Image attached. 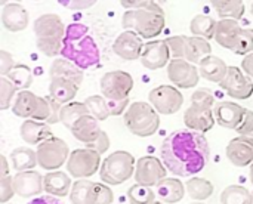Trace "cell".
Here are the masks:
<instances>
[{
	"label": "cell",
	"instance_id": "obj_1",
	"mask_svg": "<svg viewBox=\"0 0 253 204\" xmlns=\"http://www.w3.org/2000/svg\"><path fill=\"white\" fill-rule=\"evenodd\" d=\"M162 162L175 176L193 178L202 172L211 157L208 139L203 133L182 129L172 132L162 144Z\"/></svg>",
	"mask_w": 253,
	"mask_h": 204
},
{
	"label": "cell",
	"instance_id": "obj_2",
	"mask_svg": "<svg viewBox=\"0 0 253 204\" xmlns=\"http://www.w3.org/2000/svg\"><path fill=\"white\" fill-rule=\"evenodd\" d=\"M61 56L71 61L82 70H87L99 64V47L96 41L89 36L87 25L80 22L67 25Z\"/></svg>",
	"mask_w": 253,
	"mask_h": 204
},
{
	"label": "cell",
	"instance_id": "obj_3",
	"mask_svg": "<svg viewBox=\"0 0 253 204\" xmlns=\"http://www.w3.org/2000/svg\"><path fill=\"white\" fill-rule=\"evenodd\" d=\"M122 25L125 31H133L141 39H154L162 34L166 25V18L163 9L151 1L147 7L126 10L122 18Z\"/></svg>",
	"mask_w": 253,
	"mask_h": 204
},
{
	"label": "cell",
	"instance_id": "obj_4",
	"mask_svg": "<svg viewBox=\"0 0 253 204\" xmlns=\"http://www.w3.org/2000/svg\"><path fill=\"white\" fill-rule=\"evenodd\" d=\"M67 27L56 13H44L34 21L36 46L44 56L61 55Z\"/></svg>",
	"mask_w": 253,
	"mask_h": 204
},
{
	"label": "cell",
	"instance_id": "obj_5",
	"mask_svg": "<svg viewBox=\"0 0 253 204\" xmlns=\"http://www.w3.org/2000/svg\"><path fill=\"white\" fill-rule=\"evenodd\" d=\"M215 96L208 89H197L191 95V105L184 114V123L190 130L206 133L216 123L213 114Z\"/></svg>",
	"mask_w": 253,
	"mask_h": 204
},
{
	"label": "cell",
	"instance_id": "obj_6",
	"mask_svg": "<svg viewBox=\"0 0 253 204\" xmlns=\"http://www.w3.org/2000/svg\"><path fill=\"white\" fill-rule=\"evenodd\" d=\"M126 129L139 138H148L159 130L160 117L156 108L148 102H133L125 113Z\"/></svg>",
	"mask_w": 253,
	"mask_h": 204
},
{
	"label": "cell",
	"instance_id": "obj_7",
	"mask_svg": "<svg viewBox=\"0 0 253 204\" xmlns=\"http://www.w3.org/2000/svg\"><path fill=\"white\" fill-rule=\"evenodd\" d=\"M135 157L127 151H116L110 154L101 164L99 176L107 185H120L135 175Z\"/></svg>",
	"mask_w": 253,
	"mask_h": 204
},
{
	"label": "cell",
	"instance_id": "obj_8",
	"mask_svg": "<svg viewBox=\"0 0 253 204\" xmlns=\"http://www.w3.org/2000/svg\"><path fill=\"white\" fill-rule=\"evenodd\" d=\"M113 191L107 184L89 179H77L70 194L71 204H113Z\"/></svg>",
	"mask_w": 253,
	"mask_h": 204
},
{
	"label": "cell",
	"instance_id": "obj_9",
	"mask_svg": "<svg viewBox=\"0 0 253 204\" xmlns=\"http://www.w3.org/2000/svg\"><path fill=\"white\" fill-rule=\"evenodd\" d=\"M36 154H37L39 166L44 170L53 172L59 169L65 162H68L70 150L65 141H62L61 138L52 136L46 139L44 142H42L40 145H37Z\"/></svg>",
	"mask_w": 253,
	"mask_h": 204
},
{
	"label": "cell",
	"instance_id": "obj_10",
	"mask_svg": "<svg viewBox=\"0 0 253 204\" xmlns=\"http://www.w3.org/2000/svg\"><path fill=\"white\" fill-rule=\"evenodd\" d=\"M99 166H101V154H98L96 151L87 147L71 151L67 162V170L76 179H86L95 175Z\"/></svg>",
	"mask_w": 253,
	"mask_h": 204
},
{
	"label": "cell",
	"instance_id": "obj_11",
	"mask_svg": "<svg viewBox=\"0 0 253 204\" xmlns=\"http://www.w3.org/2000/svg\"><path fill=\"white\" fill-rule=\"evenodd\" d=\"M99 86L102 96L108 101L129 99V95L133 89V77L126 71H110L102 76Z\"/></svg>",
	"mask_w": 253,
	"mask_h": 204
},
{
	"label": "cell",
	"instance_id": "obj_12",
	"mask_svg": "<svg viewBox=\"0 0 253 204\" xmlns=\"http://www.w3.org/2000/svg\"><path fill=\"white\" fill-rule=\"evenodd\" d=\"M148 99L150 104L156 108V111L165 116L178 113L184 104V96L179 92V89L169 84H162L150 90Z\"/></svg>",
	"mask_w": 253,
	"mask_h": 204
},
{
	"label": "cell",
	"instance_id": "obj_13",
	"mask_svg": "<svg viewBox=\"0 0 253 204\" xmlns=\"http://www.w3.org/2000/svg\"><path fill=\"white\" fill-rule=\"evenodd\" d=\"M166 166L163 162L153 156H145L136 160L135 166V181L136 184L145 185V187H157L159 182H162L166 176Z\"/></svg>",
	"mask_w": 253,
	"mask_h": 204
},
{
	"label": "cell",
	"instance_id": "obj_14",
	"mask_svg": "<svg viewBox=\"0 0 253 204\" xmlns=\"http://www.w3.org/2000/svg\"><path fill=\"white\" fill-rule=\"evenodd\" d=\"M219 87L233 99H249L253 95V80L237 67H228L225 79Z\"/></svg>",
	"mask_w": 253,
	"mask_h": 204
},
{
	"label": "cell",
	"instance_id": "obj_15",
	"mask_svg": "<svg viewBox=\"0 0 253 204\" xmlns=\"http://www.w3.org/2000/svg\"><path fill=\"white\" fill-rule=\"evenodd\" d=\"M168 77L178 89H190L199 84L200 73L199 68L187 59H170Z\"/></svg>",
	"mask_w": 253,
	"mask_h": 204
},
{
	"label": "cell",
	"instance_id": "obj_16",
	"mask_svg": "<svg viewBox=\"0 0 253 204\" xmlns=\"http://www.w3.org/2000/svg\"><path fill=\"white\" fill-rule=\"evenodd\" d=\"M170 49L166 40H151L144 44L141 64L148 70H159L169 65Z\"/></svg>",
	"mask_w": 253,
	"mask_h": 204
},
{
	"label": "cell",
	"instance_id": "obj_17",
	"mask_svg": "<svg viewBox=\"0 0 253 204\" xmlns=\"http://www.w3.org/2000/svg\"><path fill=\"white\" fill-rule=\"evenodd\" d=\"M13 179V190L15 194L28 199V197H39L44 191L43 185V176L36 170H27V172H16Z\"/></svg>",
	"mask_w": 253,
	"mask_h": 204
},
{
	"label": "cell",
	"instance_id": "obj_18",
	"mask_svg": "<svg viewBox=\"0 0 253 204\" xmlns=\"http://www.w3.org/2000/svg\"><path fill=\"white\" fill-rule=\"evenodd\" d=\"M142 49H144L142 39L133 31H123L122 34L117 36V39L113 43L114 53L125 61L141 59Z\"/></svg>",
	"mask_w": 253,
	"mask_h": 204
},
{
	"label": "cell",
	"instance_id": "obj_19",
	"mask_svg": "<svg viewBox=\"0 0 253 204\" xmlns=\"http://www.w3.org/2000/svg\"><path fill=\"white\" fill-rule=\"evenodd\" d=\"M246 111H248L246 108H243L242 105L233 101L218 102L213 108L216 123L225 129H234V130L240 126Z\"/></svg>",
	"mask_w": 253,
	"mask_h": 204
},
{
	"label": "cell",
	"instance_id": "obj_20",
	"mask_svg": "<svg viewBox=\"0 0 253 204\" xmlns=\"http://www.w3.org/2000/svg\"><path fill=\"white\" fill-rule=\"evenodd\" d=\"M227 157L237 167H246L253 163V139L237 136L227 145Z\"/></svg>",
	"mask_w": 253,
	"mask_h": 204
},
{
	"label": "cell",
	"instance_id": "obj_21",
	"mask_svg": "<svg viewBox=\"0 0 253 204\" xmlns=\"http://www.w3.org/2000/svg\"><path fill=\"white\" fill-rule=\"evenodd\" d=\"M1 24L10 33H18L28 25V12L19 3H7L1 10Z\"/></svg>",
	"mask_w": 253,
	"mask_h": 204
},
{
	"label": "cell",
	"instance_id": "obj_22",
	"mask_svg": "<svg viewBox=\"0 0 253 204\" xmlns=\"http://www.w3.org/2000/svg\"><path fill=\"white\" fill-rule=\"evenodd\" d=\"M19 133H21L22 141L28 145H40L46 139L52 138L50 124L44 122H37L33 119H28L21 124Z\"/></svg>",
	"mask_w": 253,
	"mask_h": 204
},
{
	"label": "cell",
	"instance_id": "obj_23",
	"mask_svg": "<svg viewBox=\"0 0 253 204\" xmlns=\"http://www.w3.org/2000/svg\"><path fill=\"white\" fill-rule=\"evenodd\" d=\"M70 130L74 135V138L77 141L83 142L84 145L95 142L99 138V135L102 133L98 120L90 114L83 116L82 119H79Z\"/></svg>",
	"mask_w": 253,
	"mask_h": 204
},
{
	"label": "cell",
	"instance_id": "obj_24",
	"mask_svg": "<svg viewBox=\"0 0 253 204\" xmlns=\"http://www.w3.org/2000/svg\"><path fill=\"white\" fill-rule=\"evenodd\" d=\"M49 76H50V79L61 77V79L71 80L79 87L82 86L83 79H84L83 70L79 68L71 61L65 59V58H56V59H53V62H52V65L49 68Z\"/></svg>",
	"mask_w": 253,
	"mask_h": 204
},
{
	"label": "cell",
	"instance_id": "obj_25",
	"mask_svg": "<svg viewBox=\"0 0 253 204\" xmlns=\"http://www.w3.org/2000/svg\"><path fill=\"white\" fill-rule=\"evenodd\" d=\"M43 185L44 191L53 197H65L70 194V190L73 188L70 175L61 170L47 172L43 176Z\"/></svg>",
	"mask_w": 253,
	"mask_h": 204
},
{
	"label": "cell",
	"instance_id": "obj_26",
	"mask_svg": "<svg viewBox=\"0 0 253 204\" xmlns=\"http://www.w3.org/2000/svg\"><path fill=\"white\" fill-rule=\"evenodd\" d=\"M199 73L200 77H203L208 82L221 83L228 73V65L221 58L215 55H209L199 64Z\"/></svg>",
	"mask_w": 253,
	"mask_h": 204
},
{
	"label": "cell",
	"instance_id": "obj_27",
	"mask_svg": "<svg viewBox=\"0 0 253 204\" xmlns=\"http://www.w3.org/2000/svg\"><path fill=\"white\" fill-rule=\"evenodd\" d=\"M185 185L176 178H165L156 187L157 197L168 204H175L181 202L185 196Z\"/></svg>",
	"mask_w": 253,
	"mask_h": 204
},
{
	"label": "cell",
	"instance_id": "obj_28",
	"mask_svg": "<svg viewBox=\"0 0 253 204\" xmlns=\"http://www.w3.org/2000/svg\"><path fill=\"white\" fill-rule=\"evenodd\" d=\"M77 92H79V86L76 83H73L71 80L61 79V77L50 79L49 96L53 98L58 104L65 105V104L73 102V99L76 98Z\"/></svg>",
	"mask_w": 253,
	"mask_h": 204
},
{
	"label": "cell",
	"instance_id": "obj_29",
	"mask_svg": "<svg viewBox=\"0 0 253 204\" xmlns=\"http://www.w3.org/2000/svg\"><path fill=\"white\" fill-rule=\"evenodd\" d=\"M242 31V27L237 21L234 19H219L216 25V33H215V40L219 46L228 49L233 52L236 40Z\"/></svg>",
	"mask_w": 253,
	"mask_h": 204
},
{
	"label": "cell",
	"instance_id": "obj_30",
	"mask_svg": "<svg viewBox=\"0 0 253 204\" xmlns=\"http://www.w3.org/2000/svg\"><path fill=\"white\" fill-rule=\"evenodd\" d=\"M212 52V46L206 39L191 36L187 39L185 46V59L191 64H200L205 58H208Z\"/></svg>",
	"mask_w": 253,
	"mask_h": 204
},
{
	"label": "cell",
	"instance_id": "obj_31",
	"mask_svg": "<svg viewBox=\"0 0 253 204\" xmlns=\"http://www.w3.org/2000/svg\"><path fill=\"white\" fill-rule=\"evenodd\" d=\"M10 162H12L13 170H16V172L33 170L36 167V164H39L36 151H33L28 147H18V148L12 150Z\"/></svg>",
	"mask_w": 253,
	"mask_h": 204
},
{
	"label": "cell",
	"instance_id": "obj_32",
	"mask_svg": "<svg viewBox=\"0 0 253 204\" xmlns=\"http://www.w3.org/2000/svg\"><path fill=\"white\" fill-rule=\"evenodd\" d=\"M216 25H218V21H215L212 16L205 15V13L203 15H196L190 22V31L196 37L211 40V39H215Z\"/></svg>",
	"mask_w": 253,
	"mask_h": 204
},
{
	"label": "cell",
	"instance_id": "obj_33",
	"mask_svg": "<svg viewBox=\"0 0 253 204\" xmlns=\"http://www.w3.org/2000/svg\"><path fill=\"white\" fill-rule=\"evenodd\" d=\"M211 4L221 19L239 21L245 15V3L242 0H215Z\"/></svg>",
	"mask_w": 253,
	"mask_h": 204
},
{
	"label": "cell",
	"instance_id": "obj_34",
	"mask_svg": "<svg viewBox=\"0 0 253 204\" xmlns=\"http://www.w3.org/2000/svg\"><path fill=\"white\" fill-rule=\"evenodd\" d=\"M185 190L188 193V196L193 199V200H197V202H203L206 199H209L212 194H213V184L208 179H203V178H190L185 184Z\"/></svg>",
	"mask_w": 253,
	"mask_h": 204
},
{
	"label": "cell",
	"instance_id": "obj_35",
	"mask_svg": "<svg viewBox=\"0 0 253 204\" xmlns=\"http://www.w3.org/2000/svg\"><path fill=\"white\" fill-rule=\"evenodd\" d=\"M87 114H90V111H89V108L86 107L84 102L73 101L70 104L62 105V110H61V123L70 130L79 119H82L83 116H87Z\"/></svg>",
	"mask_w": 253,
	"mask_h": 204
},
{
	"label": "cell",
	"instance_id": "obj_36",
	"mask_svg": "<svg viewBox=\"0 0 253 204\" xmlns=\"http://www.w3.org/2000/svg\"><path fill=\"white\" fill-rule=\"evenodd\" d=\"M221 204H253V193L242 185H230L221 193Z\"/></svg>",
	"mask_w": 253,
	"mask_h": 204
},
{
	"label": "cell",
	"instance_id": "obj_37",
	"mask_svg": "<svg viewBox=\"0 0 253 204\" xmlns=\"http://www.w3.org/2000/svg\"><path fill=\"white\" fill-rule=\"evenodd\" d=\"M156 193L151 187H145L141 184H135L127 190V202L129 204H153L156 202Z\"/></svg>",
	"mask_w": 253,
	"mask_h": 204
},
{
	"label": "cell",
	"instance_id": "obj_38",
	"mask_svg": "<svg viewBox=\"0 0 253 204\" xmlns=\"http://www.w3.org/2000/svg\"><path fill=\"white\" fill-rule=\"evenodd\" d=\"M6 77L21 90H27L33 83V73H31L30 67H27L24 64H16L15 68Z\"/></svg>",
	"mask_w": 253,
	"mask_h": 204
},
{
	"label": "cell",
	"instance_id": "obj_39",
	"mask_svg": "<svg viewBox=\"0 0 253 204\" xmlns=\"http://www.w3.org/2000/svg\"><path fill=\"white\" fill-rule=\"evenodd\" d=\"M84 104L89 108L90 116H93L98 122H104V120H107L111 116L110 114V108L107 105V99L104 96H99V95L87 96L84 99Z\"/></svg>",
	"mask_w": 253,
	"mask_h": 204
},
{
	"label": "cell",
	"instance_id": "obj_40",
	"mask_svg": "<svg viewBox=\"0 0 253 204\" xmlns=\"http://www.w3.org/2000/svg\"><path fill=\"white\" fill-rule=\"evenodd\" d=\"M233 52L236 55H245V56H248L249 53H253V30L242 28V31L236 40Z\"/></svg>",
	"mask_w": 253,
	"mask_h": 204
},
{
	"label": "cell",
	"instance_id": "obj_41",
	"mask_svg": "<svg viewBox=\"0 0 253 204\" xmlns=\"http://www.w3.org/2000/svg\"><path fill=\"white\" fill-rule=\"evenodd\" d=\"M18 87L7 77H0V110L4 111L10 107Z\"/></svg>",
	"mask_w": 253,
	"mask_h": 204
},
{
	"label": "cell",
	"instance_id": "obj_42",
	"mask_svg": "<svg viewBox=\"0 0 253 204\" xmlns=\"http://www.w3.org/2000/svg\"><path fill=\"white\" fill-rule=\"evenodd\" d=\"M188 36H172L166 39V43L170 49L172 59H185V46H187Z\"/></svg>",
	"mask_w": 253,
	"mask_h": 204
},
{
	"label": "cell",
	"instance_id": "obj_43",
	"mask_svg": "<svg viewBox=\"0 0 253 204\" xmlns=\"http://www.w3.org/2000/svg\"><path fill=\"white\" fill-rule=\"evenodd\" d=\"M13 196H15V190H13L12 176L0 178V203L6 204Z\"/></svg>",
	"mask_w": 253,
	"mask_h": 204
},
{
	"label": "cell",
	"instance_id": "obj_44",
	"mask_svg": "<svg viewBox=\"0 0 253 204\" xmlns=\"http://www.w3.org/2000/svg\"><path fill=\"white\" fill-rule=\"evenodd\" d=\"M236 132L240 135V136H248V138H252L253 139V111H246L240 126L236 129Z\"/></svg>",
	"mask_w": 253,
	"mask_h": 204
},
{
	"label": "cell",
	"instance_id": "obj_45",
	"mask_svg": "<svg viewBox=\"0 0 253 204\" xmlns=\"http://www.w3.org/2000/svg\"><path fill=\"white\" fill-rule=\"evenodd\" d=\"M16 62L12 58V55L7 50H0V74L1 77H6L13 68H15Z\"/></svg>",
	"mask_w": 253,
	"mask_h": 204
},
{
	"label": "cell",
	"instance_id": "obj_46",
	"mask_svg": "<svg viewBox=\"0 0 253 204\" xmlns=\"http://www.w3.org/2000/svg\"><path fill=\"white\" fill-rule=\"evenodd\" d=\"M87 148H90V150H93V151H96L98 154H104V153H107V150L110 148V136L107 135V132H104L102 130V133L99 135V138L95 141V142H92V144H87L86 145Z\"/></svg>",
	"mask_w": 253,
	"mask_h": 204
},
{
	"label": "cell",
	"instance_id": "obj_47",
	"mask_svg": "<svg viewBox=\"0 0 253 204\" xmlns=\"http://www.w3.org/2000/svg\"><path fill=\"white\" fill-rule=\"evenodd\" d=\"M107 105L110 108L111 116H120V114L126 113V110L129 108V99H123V101H108L107 99Z\"/></svg>",
	"mask_w": 253,
	"mask_h": 204
},
{
	"label": "cell",
	"instance_id": "obj_48",
	"mask_svg": "<svg viewBox=\"0 0 253 204\" xmlns=\"http://www.w3.org/2000/svg\"><path fill=\"white\" fill-rule=\"evenodd\" d=\"M59 4H62L64 7L68 9H74V10H80V9H87L92 4H95L93 0H59Z\"/></svg>",
	"mask_w": 253,
	"mask_h": 204
},
{
	"label": "cell",
	"instance_id": "obj_49",
	"mask_svg": "<svg viewBox=\"0 0 253 204\" xmlns=\"http://www.w3.org/2000/svg\"><path fill=\"white\" fill-rule=\"evenodd\" d=\"M151 1L150 0H123L120 1V4L123 7H126L127 10H136V9H142L147 7Z\"/></svg>",
	"mask_w": 253,
	"mask_h": 204
},
{
	"label": "cell",
	"instance_id": "obj_50",
	"mask_svg": "<svg viewBox=\"0 0 253 204\" xmlns=\"http://www.w3.org/2000/svg\"><path fill=\"white\" fill-rule=\"evenodd\" d=\"M28 204H62L56 197L53 196H39L36 199H33Z\"/></svg>",
	"mask_w": 253,
	"mask_h": 204
},
{
	"label": "cell",
	"instance_id": "obj_51",
	"mask_svg": "<svg viewBox=\"0 0 253 204\" xmlns=\"http://www.w3.org/2000/svg\"><path fill=\"white\" fill-rule=\"evenodd\" d=\"M242 68L253 80V53H249L248 56H245V59L242 62Z\"/></svg>",
	"mask_w": 253,
	"mask_h": 204
},
{
	"label": "cell",
	"instance_id": "obj_52",
	"mask_svg": "<svg viewBox=\"0 0 253 204\" xmlns=\"http://www.w3.org/2000/svg\"><path fill=\"white\" fill-rule=\"evenodd\" d=\"M9 176V164L4 156H0V178Z\"/></svg>",
	"mask_w": 253,
	"mask_h": 204
},
{
	"label": "cell",
	"instance_id": "obj_53",
	"mask_svg": "<svg viewBox=\"0 0 253 204\" xmlns=\"http://www.w3.org/2000/svg\"><path fill=\"white\" fill-rule=\"evenodd\" d=\"M249 176H251V182H252V185H253V163L251 164V172H249Z\"/></svg>",
	"mask_w": 253,
	"mask_h": 204
},
{
	"label": "cell",
	"instance_id": "obj_54",
	"mask_svg": "<svg viewBox=\"0 0 253 204\" xmlns=\"http://www.w3.org/2000/svg\"><path fill=\"white\" fill-rule=\"evenodd\" d=\"M153 204H165V203H162V202H154Z\"/></svg>",
	"mask_w": 253,
	"mask_h": 204
},
{
	"label": "cell",
	"instance_id": "obj_55",
	"mask_svg": "<svg viewBox=\"0 0 253 204\" xmlns=\"http://www.w3.org/2000/svg\"><path fill=\"white\" fill-rule=\"evenodd\" d=\"M190 204H203L202 202H197V203H190Z\"/></svg>",
	"mask_w": 253,
	"mask_h": 204
},
{
	"label": "cell",
	"instance_id": "obj_56",
	"mask_svg": "<svg viewBox=\"0 0 253 204\" xmlns=\"http://www.w3.org/2000/svg\"><path fill=\"white\" fill-rule=\"evenodd\" d=\"M251 10H252V15H253V3H252V7H251Z\"/></svg>",
	"mask_w": 253,
	"mask_h": 204
},
{
	"label": "cell",
	"instance_id": "obj_57",
	"mask_svg": "<svg viewBox=\"0 0 253 204\" xmlns=\"http://www.w3.org/2000/svg\"><path fill=\"white\" fill-rule=\"evenodd\" d=\"M6 204H7V203H6Z\"/></svg>",
	"mask_w": 253,
	"mask_h": 204
}]
</instances>
